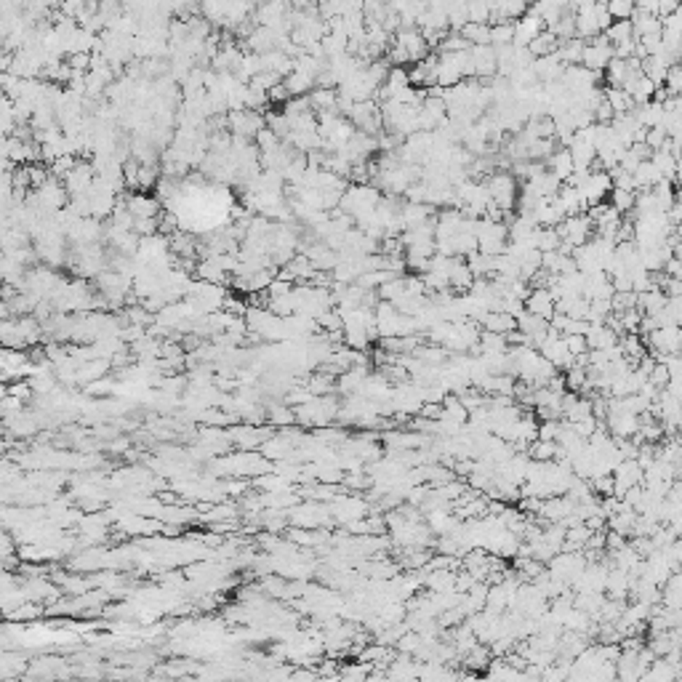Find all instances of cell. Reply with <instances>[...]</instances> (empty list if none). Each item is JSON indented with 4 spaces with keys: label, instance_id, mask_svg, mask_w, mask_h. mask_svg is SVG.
Here are the masks:
<instances>
[{
    "label": "cell",
    "instance_id": "1",
    "mask_svg": "<svg viewBox=\"0 0 682 682\" xmlns=\"http://www.w3.org/2000/svg\"><path fill=\"white\" fill-rule=\"evenodd\" d=\"M264 117L259 110H235L229 112V128L232 133L240 136V139H254L259 133V128H264Z\"/></svg>",
    "mask_w": 682,
    "mask_h": 682
},
{
    "label": "cell",
    "instance_id": "2",
    "mask_svg": "<svg viewBox=\"0 0 682 682\" xmlns=\"http://www.w3.org/2000/svg\"><path fill=\"white\" fill-rule=\"evenodd\" d=\"M392 40H395L397 46L405 48V54H408V62H419V59H424L429 54V46L427 40L421 38V32L411 27V30H397L392 35Z\"/></svg>",
    "mask_w": 682,
    "mask_h": 682
},
{
    "label": "cell",
    "instance_id": "3",
    "mask_svg": "<svg viewBox=\"0 0 682 682\" xmlns=\"http://www.w3.org/2000/svg\"><path fill=\"white\" fill-rule=\"evenodd\" d=\"M469 56H472V67H475L477 80H488L496 75V48L493 46H469Z\"/></svg>",
    "mask_w": 682,
    "mask_h": 682
},
{
    "label": "cell",
    "instance_id": "4",
    "mask_svg": "<svg viewBox=\"0 0 682 682\" xmlns=\"http://www.w3.org/2000/svg\"><path fill=\"white\" fill-rule=\"evenodd\" d=\"M544 30V22H541V16L530 14V11H525L520 19H514V38H512V46H520L525 48L539 32Z\"/></svg>",
    "mask_w": 682,
    "mask_h": 682
},
{
    "label": "cell",
    "instance_id": "5",
    "mask_svg": "<svg viewBox=\"0 0 682 682\" xmlns=\"http://www.w3.org/2000/svg\"><path fill=\"white\" fill-rule=\"evenodd\" d=\"M525 309L533 312V315H539V318H544V320L552 318V315H555V299H552L549 288H530V293H528V299H525Z\"/></svg>",
    "mask_w": 682,
    "mask_h": 682
},
{
    "label": "cell",
    "instance_id": "6",
    "mask_svg": "<svg viewBox=\"0 0 682 682\" xmlns=\"http://www.w3.org/2000/svg\"><path fill=\"white\" fill-rule=\"evenodd\" d=\"M530 70H533V75L539 78V83H546V80H560L565 64L560 62L555 54H546V56H536L533 64H530Z\"/></svg>",
    "mask_w": 682,
    "mask_h": 682
},
{
    "label": "cell",
    "instance_id": "7",
    "mask_svg": "<svg viewBox=\"0 0 682 682\" xmlns=\"http://www.w3.org/2000/svg\"><path fill=\"white\" fill-rule=\"evenodd\" d=\"M546 165H549V171H552L560 181H565V179L576 171V168H573V158H571V149H568V147H560V149H555V152L546 158Z\"/></svg>",
    "mask_w": 682,
    "mask_h": 682
},
{
    "label": "cell",
    "instance_id": "8",
    "mask_svg": "<svg viewBox=\"0 0 682 682\" xmlns=\"http://www.w3.org/2000/svg\"><path fill=\"white\" fill-rule=\"evenodd\" d=\"M603 99L610 104V110L616 112V115H624V112H632L635 110V99L626 94L624 88L619 86H610V88H603Z\"/></svg>",
    "mask_w": 682,
    "mask_h": 682
},
{
    "label": "cell",
    "instance_id": "9",
    "mask_svg": "<svg viewBox=\"0 0 682 682\" xmlns=\"http://www.w3.org/2000/svg\"><path fill=\"white\" fill-rule=\"evenodd\" d=\"M459 35L469 46H491V27L480 22H466L459 30Z\"/></svg>",
    "mask_w": 682,
    "mask_h": 682
},
{
    "label": "cell",
    "instance_id": "10",
    "mask_svg": "<svg viewBox=\"0 0 682 682\" xmlns=\"http://www.w3.org/2000/svg\"><path fill=\"white\" fill-rule=\"evenodd\" d=\"M309 96V104L315 112H336V99H339V91L336 88H323V86H315V91Z\"/></svg>",
    "mask_w": 682,
    "mask_h": 682
},
{
    "label": "cell",
    "instance_id": "11",
    "mask_svg": "<svg viewBox=\"0 0 682 682\" xmlns=\"http://www.w3.org/2000/svg\"><path fill=\"white\" fill-rule=\"evenodd\" d=\"M584 43H587V40H581V38L562 40V43L557 46L555 56L565 64V67H568V64H581V51H584Z\"/></svg>",
    "mask_w": 682,
    "mask_h": 682
},
{
    "label": "cell",
    "instance_id": "12",
    "mask_svg": "<svg viewBox=\"0 0 682 682\" xmlns=\"http://www.w3.org/2000/svg\"><path fill=\"white\" fill-rule=\"evenodd\" d=\"M557 46H560V40H557L555 35L549 30H541L530 43H528V51H530V56L536 59V56H546V54H555L557 51Z\"/></svg>",
    "mask_w": 682,
    "mask_h": 682
},
{
    "label": "cell",
    "instance_id": "13",
    "mask_svg": "<svg viewBox=\"0 0 682 682\" xmlns=\"http://www.w3.org/2000/svg\"><path fill=\"white\" fill-rule=\"evenodd\" d=\"M491 27V46H509L512 38H514V19H501V22H493Z\"/></svg>",
    "mask_w": 682,
    "mask_h": 682
},
{
    "label": "cell",
    "instance_id": "14",
    "mask_svg": "<svg viewBox=\"0 0 682 682\" xmlns=\"http://www.w3.org/2000/svg\"><path fill=\"white\" fill-rule=\"evenodd\" d=\"M603 75H605V80H608L610 86H619V88H621V83L629 78V75H635V72H629L626 59H616V56H613V59L608 62V67L603 70Z\"/></svg>",
    "mask_w": 682,
    "mask_h": 682
},
{
    "label": "cell",
    "instance_id": "15",
    "mask_svg": "<svg viewBox=\"0 0 682 682\" xmlns=\"http://www.w3.org/2000/svg\"><path fill=\"white\" fill-rule=\"evenodd\" d=\"M605 38L610 40V46H613V43H619V40H626V38H635V32H632V22H629V19H613V22H610V27L605 30Z\"/></svg>",
    "mask_w": 682,
    "mask_h": 682
},
{
    "label": "cell",
    "instance_id": "16",
    "mask_svg": "<svg viewBox=\"0 0 682 682\" xmlns=\"http://www.w3.org/2000/svg\"><path fill=\"white\" fill-rule=\"evenodd\" d=\"M608 195H610V206L616 208L619 213H629V211L635 208V192L632 190H616V187H613Z\"/></svg>",
    "mask_w": 682,
    "mask_h": 682
},
{
    "label": "cell",
    "instance_id": "17",
    "mask_svg": "<svg viewBox=\"0 0 682 682\" xmlns=\"http://www.w3.org/2000/svg\"><path fill=\"white\" fill-rule=\"evenodd\" d=\"M466 48H469V43L453 30V32H445V38L437 43V54H456V51H466Z\"/></svg>",
    "mask_w": 682,
    "mask_h": 682
},
{
    "label": "cell",
    "instance_id": "18",
    "mask_svg": "<svg viewBox=\"0 0 682 682\" xmlns=\"http://www.w3.org/2000/svg\"><path fill=\"white\" fill-rule=\"evenodd\" d=\"M466 19L469 22H480V24H488L491 22V8L485 0H469L466 3Z\"/></svg>",
    "mask_w": 682,
    "mask_h": 682
},
{
    "label": "cell",
    "instance_id": "19",
    "mask_svg": "<svg viewBox=\"0 0 682 682\" xmlns=\"http://www.w3.org/2000/svg\"><path fill=\"white\" fill-rule=\"evenodd\" d=\"M605 8L610 19H629L635 11V0H605Z\"/></svg>",
    "mask_w": 682,
    "mask_h": 682
},
{
    "label": "cell",
    "instance_id": "20",
    "mask_svg": "<svg viewBox=\"0 0 682 682\" xmlns=\"http://www.w3.org/2000/svg\"><path fill=\"white\" fill-rule=\"evenodd\" d=\"M664 88H667L672 96H680V91H682V67L680 64H669L667 78H664Z\"/></svg>",
    "mask_w": 682,
    "mask_h": 682
},
{
    "label": "cell",
    "instance_id": "21",
    "mask_svg": "<svg viewBox=\"0 0 682 682\" xmlns=\"http://www.w3.org/2000/svg\"><path fill=\"white\" fill-rule=\"evenodd\" d=\"M562 341H565V347H568V352H571L573 357H578V355L589 352L587 339H584L581 334H562Z\"/></svg>",
    "mask_w": 682,
    "mask_h": 682
},
{
    "label": "cell",
    "instance_id": "22",
    "mask_svg": "<svg viewBox=\"0 0 682 682\" xmlns=\"http://www.w3.org/2000/svg\"><path fill=\"white\" fill-rule=\"evenodd\" d=\"M667 139V131L661 126H653V128H645V144L651 147V149H658L661 144Z\"/></svg>",
    "mask_w": 682,
    "mask_h": 682
},
{
    "label": "cell",
    "instance_id": "23",
    "mask_svg": "<svg viewBox=\"0 0 682 682\" xmlns=\"http://www.w3.org/2000/svg\"><path fill=\"white\" fill-rule=\"evenodd\" d=\"M674 11H680V0H656V16H669L674 14Z\"/></svg>",
    "mask_w": 682,
    "mask_h": 682
}]
</instances>
